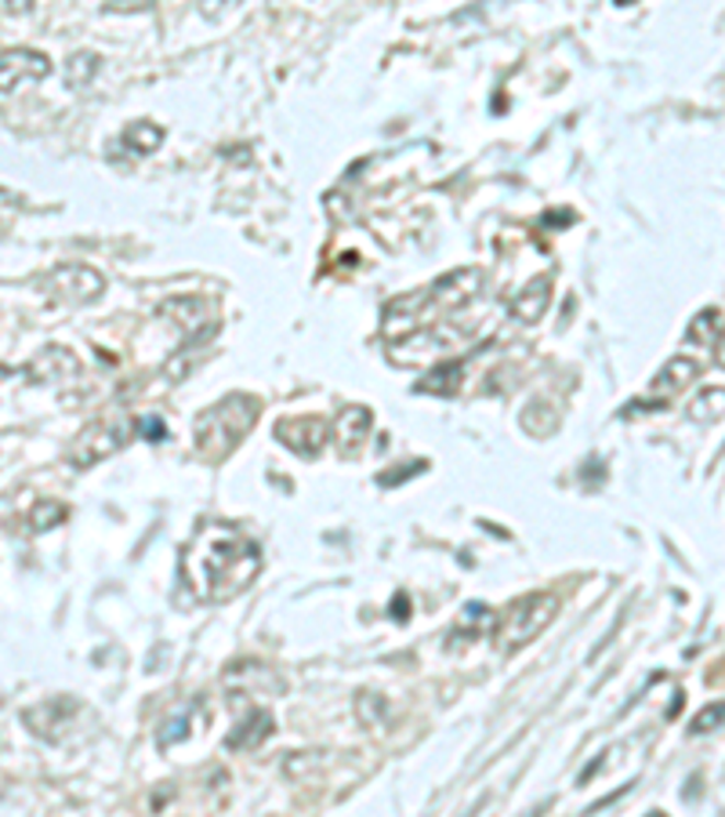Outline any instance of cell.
I'll use <instances>...</instances> for the list:
<instances>
[{
	"instance_id": "7c38bea8",
	"label": "cell",
	"mask_w": 725,
	"mask_h": 817,
	"mask_svg": "<svg viewBox=\"0 0 725 817\" xmlns=\"http://www.w3.org/2000/svg\"><path fill=\"white\" fill-rule=\"evenodd\" d=\"M73 716H77V702H69V697H55V702H44L37 708H26V713H22V724L37 734V738L58 741Z\"/></svg>"
},
{
	"instance_id": "f1b7e54d",
	"label": "cell",
	"mask_w": 725,
	"mask_h": 817,
	"mask_svg": "<svg viewBox=\"0 0 725 817\" xmlns=\"http://www.w3.org/2000/svg\"><path fill=\"white\" fill-rule=\"evenodd\" d=\"M649 817H668V814H649Z\"/></svg>"
},
{
	"instance_id": "83f0119b",
	"label": "cell",
	"mask_w": 725,
	"mask_h": 817,
	"mask_svg": "<svg viewBox=\"0 0 725 817\" xmlns=\"http://www.w3.org/2000/svg\"><path fill=\"white\" fill-rule=\"evenodd\" d=\"M0 378H11V371H8V367H0Z\"/></svg>"
},
{
	"instance_id": "4fadbf2b",
	"label": "cell",
	"mask_w": 725,
	"mask_h": 817,
	"mask_svg": "<svg viewBox=\"0 0 725 817\" xmlns=\"http://www.w3.org/2000/svg\"><path fill=\"white\" fill-rule=\"evenodd\" d=\"M552 305V272H544V277H533L530 283H522V288L508 299V313H512L519 324H537V320L548 313Z\"/></svg>"
},
{
	"instance_id": "7402d4cb",
	"label": "cell",
	"mask_w": 725,
	"mask_h": 817,
	"mask_svg": "<svg viewBox=\"0 0 725 817\" xmlns=\"http://www.w3.org/2000/svg\"><path fill=\"white\" fill-rule=\"evenodd\" d=\"M722 389H715V393H707L704 400H696L693 404V418L696 422H704V418H718V411H722Z\"/></svg>"
},
{
	"instance_id": "ba28073f",
	"label": "cell",
	"mask_w": 725,
	"mask_h": 817,
	"mask_svg": "<svg viewBox=\"0 0 725 817\" xmlns=\"http://www.w3.org/2000/svg\"><path fill=\"white\" fill-rule=\"evenodd\" d=\"M276 440L287 447V451L302 455V458H316L330 440V422L316 418V414H302V418H283L276 425Z\"/></svg>"
},
{
	"instance_id": "5bb4252c",
	"label": "cell",
	"mask_w": 725,
	"mask_h": 817,
	"mask_svg": "<svg viewBox=\"0 0 725 817\" xmlns=\"http://www.w3.org/2000/svg\"><path fill=\"white\" fill-rule=\"evenodd\" d=\"M371 425H374L371 407H344L338 418L330 422V436L338 440V451L341 455L360 451V447L366 444V436H371Z\"/></svg>"
},
{
	"instance_id": "3957f363",
	"label": "cell",
	"mask_w": 725,
	"mask_h": 817,
	"mask_svg": "<svg viewBox=\"0 0 725 817\" xmlns=\"http://www.w3.org/2000/svg\"><path fill=\"white\" fill-rule=\"evenodd\" d=\"M261 418V400L247 393H229L207 411H200L193 440L196 451L207 461H225L236 447L247 440V433L254 429Z\"/></svg>"
},
{
	"instance_id": "8fae6325",
	"label": "cell",
	"mask_w": 725,
	"mask_h": 817,
	"mask_svg": "<svg viewBox=\"0 0 725 817\" xmlns=\"http://www.w3.org/2000/svg\"><path fill=\"white\" fill-rule=\"evenodd\" d=\"M696 374H700V363L693 357H671L664 363V371L649 382L653 407H668L689 382H696Z\"/></svg>"
},
{
	"instance_id": "603a6c76",
	"label": "cell",
	"mask_w": 725,
	"mask_h": 817,
	"mask_svg": "<svg viewBox=\"0 0 725 817\" xmlns=\"http://www.w3.org/2000/svg\"><path fill=\"white\" fill-rule=\"evenodd\" d=\"M135 429H138L141 436H146V440H152V444H160L163 436H168V425H163V422L157 418V414H146V418H138V422H135Z\"/></svg>"
},
{
	"instance_id": "ffe728a7",
	"label": "cell",
	"mask_w": 725,
	"mask_h": 817,
	"mask_svg": "<svg viewBox=\"0 0 725 817\" xmlns=\"http://www.w3.org/2000/svg\"><path fill=\"white\" fill-rule=\"evenodd\" d=\"M66 516H69V508H66L63 502H55V499H41L37 505L30 508V527H33V530H52V527L63 524Z\"/></svg>"
},
{
	"instance_id": "e0dca14e",
	"label": "cell",
	"mask_w": 725,
	"mask_h": 817,
	"mask_svg": "<svg viewBox=\"0 0 725 817\" xmlns=\"http://www.w3.org/2000/svg\"><path fill=\"white\" fill-rule=\"evenodd\" d=\"M494 625H497V614L486 607V603H465V611L457 614V625H454V639H475V636H494Z\"/></svg>"
},
{
	"instance_id": "cb8c5ba5",
	"label": "cell",
	"mask_w": 725,
	"mask_h": 817,
	"mask_svg": "<svg viewBox=\"0 0 725 817\" xmlns=\"http://www.w3.org/2000/svg\"><path fill=\"white\" fill-rule=\"evenodd\" d=\"M424 469H428L424 461H410V466H403L399 472H385V477H377V483H382V488H396V483L418 477V472H424Z\"/></svg>"
},
{
	"instance_id": "30bf717a",
	"label": "cell",
	"mask_w": 725,
	"mask_h": 817,
	"mask_svg": "<svg viewBox=\"0 0 725 817\" xmlns=\"http://www.w3.org/2000/svg\"><path fill=\"white\" fill-rule=\"evenodd\" d=\"M80 374V360L63 346H47L22 367V378L30 385H47V382H69V378Z\"/></svg>"
},
{
	"instance_id": "484cf974",
	"label": "cell",
	"mask_w": 725,
	"mask_h": 817,
	"mask_svg": "<svg viewBox=\"0 0 725 817\" xmlns=\"http://www.w3.org/2000/svg\"><path fill=\"white\" fill-rule=\"evenodd\" d=\"M396 611H399L396 618H399V622H407V596H399V600H396Z\"/></svg>"
},
{
	"instance_id": "9a60e30c",
	"label": "cell",
	"mask_w": 725,
	"mask_h": 817,
	"mask_svg": "<svg viewBox=\"0 0 725 817\" xmlns=\"http://www.w3.org/2000/svg\"><path fill=\"white\" fill-rule=\"evenodd\" d=\"M272 730H276L272 713H265V708H251V716H247L243 724H236V730L225 738V745H229V749H254V745L265 741Z\"/></svg>"
},
{
	"instance_id": "d4e9b609",
	"label": "cell",
	"mask_w": 725,
	"mask_h": 817,
	"mask_svg": "<svg viewBox=\"0 0 725 817\" xmlns=\"http://www.w3.org/2000/svg\"><path fill=\"white\" fill-rule=\"evenodd\" d=\"M718 727H722V702H715V705L704 708V713L696 716L693 734H707V730H718Z\"/></svg>"
},
{
	"instance_id": "d6986e66",
	"label": "cell",
	"mask_w": 725,
	"mask_h": 817,
	"mask_svg": "<svg viewBox=\"0 0 725 817\" xmlns=\"http://www.w3.org/2000/svg\"><path fill=\"white\" fill-rule=\"evenodd\" d=\"M124 142L131 149L138 153V157H146V153H152V149H160V142H163V127H157L152 121H135L124 132Z\"/></svg>"
},
{
	"instance_id": "52a82bcc",
	"label": "cell",
	"mask_w": 725,
	"mask_h": 817,
	"mask_svg": "<svg viewBox=\"0 0 725 817\" xmlns=\"http://www.w3.org/2000/svg\"><path fill=\"white\" fill-rule=\"evenodd\" d=\"M52 77V58L33 47H8L0 52V91H19L22 85H37Z\"/></svg>"
},
{
	"instance_id": "4316f807",
	"label": "cell",
	"mask_w": 725,
	"mask_h": 817,
	"mask_svg": "<svg viewBox=\"0 0 725 817\" xmlns=\"http://www.w3.org/2000/svg\"><path fill=\"white\" fill-rule=\"evenodd\" d=\"M544 810H548V807H541V810H533V814H526V817H541Z\"/></svg>"
},
{
	"instance_id": "7a4b0ae2",
	"label": "cell",
	"mask_w": 725,
	"mask_h": 817,
	"mask_svg": "<svg viewBox=\"0 0 725 817\" xmlns=\"http://www.w3.org/2000/svg\"><path fill=\"white\" fill-rule=\"evenodd\" d=\"M483 283H486L483 269L465 266V269H454V272H446V277L432 280L424 291L403 294V299L385 305V335L392 342H403L424 327L443 324L439 316L461 313L465 305H472L483 294Z\"/></svg>"
},
{
	"instance_id": "2e32d148",
	"label": "cell",
	"mask_w": 725,
	"mask_h": 817,
	"mask_svg": "<svg viewBox=\"0 0 725 817\" xmlns=\"http://www.w3.org/2000/svg\"><path fill=\"white\" fill-rule=\"evenodd\" d=\"M461 382H465V360H454V363H439L432 367L421 382H418V393L428 396H454Z\"/></svg>"
},
{
	"instance_id": "44dd1931",
	"label": "cell",
	"mask_w": 725,
	"mask_h": 817,
	"mask_svg": "<svg viewBox=\"0 0 725 817\" xmlns=\"http://www.w3.org/2000/svg\"><path fill=\"white\" fill-rule=\"evenodd\" d=\"M99 63H102V58L94 55V52H77L73 58H69L66 80H69V85H73V88H84L88 80H91L94 74H99Z\"/></svg>"
},
{
	"instance_id": "9c48e42d",
	"label": "cell",
	"mask_w": 725,
	"mask_h": 817,
	"mask_svg": "<svg viewBox=\"0 0 725 817\" xmlns=\"http://www.w3.org/2000/svg\"><path fill=\"white\" fill-rule=\"evenodd\" d=\"M160 316H168L174 327L189 331V342H200L214 335V327H218V320H214V302L211 299H168L160 305Z\"/></svg>"
},
{
	"instance_id": "8992f818",
	"label": "cell",
	"mask_w": 725,
	"mask_h": 817,
	"mask_svg": "<svg viewBox=\"0 0 725 817\" xmlns=\"http://www.w3.org/2000/svg\"><path fill=\"white\" fill-rule=\"evenodd\" d=\"M41 288L47 291L52 302L63 305H88L105 291V280L99 269L91 266H58L41 280Z\"/></svg>"
},
{
	"instance_id": "ac0fdd59",
	"label": "cell",
	"mask_w": 725,
	"mask_h": 817,
	"mask_svg": "<svg viewBox=\"0 0 725 817\" xmlns=\"http://www.w3.org/2000/svg\"><path fill=\"white\" fill-rule=\"evenodd\" d=\"M722 310H704L696 313V320L686 331V342H700V346H715L722 349Z\"/></svg>"
},
{
	"instance_id": "5b68a950",
	"label": "cell",
	"mask_w": 725,
	"mask_h": 817,
	"mask_svg": "<svg viewBox=\"0 0 725 817\" xmlns=\"http://www.w3.org/2000/svg\"><path fill=\"white\" fill-rule=\"evenodd\" d=\"M131 433H135V422L127 418V414H116V418H102V422H91L84 433L77 436L73 447H69V466L73 469H91L99 466V461L113 458L116 451H124Z\"/></svg>"
},
{
	"instance_id": "6da1fadb",
	"label": "cell",
	"mask_w": 725,
	"mask_h": 817,
	"mask_svg": "<svg viewBox=\"0 0 725 817\" xmlns=\"http://www.w3.org/2000/svg\"><path fill=\"white\" fill-rule=\"evenodd\" d=\"M261 574V549L233 524L200 527L182 552V582L200 603H229L243 596Z\"/></svg>"
},
{
	"instance_id": "277c9868",
	"label": "cell",
	"mask_w": 725,
	"mask_h": 817,
	"mask_svg": "<svg viewBox=\"0 0 725 817\" xmlns=\"http://www.w3.org/2000/svg\"><path fill=\"white\" fill-rule=\"evenodd\" d=\"M558 607H563V603H558L555 592H530V596H519L505 614H497V625H494L497 647L501 650L526 647L533 636H541L555 622Z\"/></svg>"
}]
</instances>
